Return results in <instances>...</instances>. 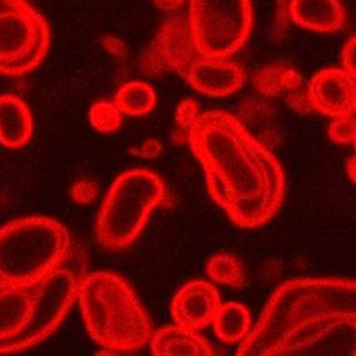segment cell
I'll return each instance as SVG.
<instances>
[{
	"instance_id": "cell-1",
	"label": "cell",
	"mask_w": 356,
	"mask_h": 356,
	"mask_svg": "<svg viewBox=\"0 0 356 356\" xmlns=\"http://www.w3.org/2000/svg\"><path fill=\"white\" fill-rule=\"evenodd\" d=\"M356 283L302 278L281 284L237 356H353Z\"/></svg>"
},
{
	"instance_id": "cell-2",
	"label": "cell",
	"mask_w": 356,
	"mask_h": 356,
	"mask_svg": "<svg viewBox=\"0 0 356 356\" xmlns=\"http://www.w3.org/2000/svg\"><path fill=\"white\" fill-rule=\"evenodd\" d=\"M209 193L233 222L254 229L282 207L286 178L278 159L225 111L201 113L188 131Z\"/></svg>"
},
{
	"instance_id": "cell-3",
	"label": "cell",
	"mask_w": 356,
	"mask_h": 356,
	"mask_svg": "<svg viewBox=\"0 0 356 356\" xmlns=\"http://www.w3.org/2000/svg\"><path fill=\"white\" fill-rule=\"evenodd\" d=\"M77 290L76 274L61 267L33 286L0 284V354L45 341L72 309Z\"/></svg>"
},
{
	"instance_id": "cell-4",
	"label": "cell",
	"mask_w": 356,
	"mask_h": 356,
	"mask_svg": "<svg viewBox=\"0 0 356 356\" xmlns=\"http://www.w3.org/2000/svg\"><path fill=\"white\" fill-rule=\"evenodd\" d=\"M77 299L89 335L108 353H134L152 338V323L120 275L93 271L79 280Z\"/></svg>"
},
{
	"instance_id": "cell-5",
	"label": "cell",
	"mask_w": 356,
	"mask_h": 356,
	"mask_svg": "<svg viewBox=\"0 0 356 356\" xmlns=\"http://www.w3.org/2000/svg\"><path fill=\"white\" fill-rule=\"evenodd\" d=\"M72 242L59 221L33 216L0 229V284L33 286L67 261Z\"/></svg>"
},
{
	"instance_id": "cell-6",
	"label": "cell",
	"mask_w": 356,
	"mask_h": 356,
	"mask_svg": "<svg viewBox=\"0 0 356 356\" xmlns=\"http://www.w3.org/2000/svg\"><path fill=\"white\" fill-rule=\"evenodd\" d=\"M168 198L163 178L148 168L122 173L111 186L99 211V243L109 250L129 248L141 234L150 213L166 204Z\"/></svg>"
},
{
	"instance_id": "cell-7",
	"label": "cell",
	"mask_w": 356,
	"mask_h": 356,
	"mask_svg": "<svg viewBox=\"0 0 356 356\" xmlns=\"http://www.w3.org/2000/svg\"><path fill=\"white\" fill-rule=\"evenodd\" d=\"M186 19L202 55L229 59L250 36L252 0H191Z\"/></svg>"
},
{
	"instance_id": "cell-8",
	"label": "cell",
	"mask_w": 356,
	"mask_h": 356,
	"mask_svg": "<svg viewBox=\"0 0 356 356\" xmlns=\"http://www.w3.org/2000/svg\"><path fill=\"white\" fill-rule=\"evenodd\" d=\"M49 26L38 10L23 0L0 14V74H30L49 49Z\"/></svg>"
},
{
	"instance_id": "cell-9",
	"label": "cell",
	"mask_w": 356,
	"mask_h": 356,
	"mask_svg": "<svg viewBox=\"0 0 356 356\" xmlns=\"http://www.w3.org/2000/svg\"><path fill=\"white\" fill-rule=\"evenodd\" d=\"M200 56L202 54L194 43L188 19L175 16L163 23L153 42L143 52L138 68L145 74L159 76L175 72L184 77Z\"/></svg>"
},
{
	"instance_id": "cell-10",
	"label": "cell",
	"mask_w": 356,
	"mask_h": 356,
	"mask_svg": "<svg viewBox=\"0 0 356 356\" xmlns=\"http://www.w3.org/2000/svg\"><path fill=\"white\" fill-rule=\"evenodd\" d=\"M306 93L312 109L331 119L355 115V77L343 68L319 71Z\"/></svg>"
},
{
	"instance_id": "cell-11",
	"label": "cell",
	"mask_w": 356,
	"mask_h": 356,
	"mask_svg": "<svg viewBox=\"0 0 356 356\" xmlns=\"http://www.w3.org/2000/svg\"><path fill=\"white\" fill-rule=\"evenodd\" d=\"M182 79L209 97H226L242 88L245 71L232 60L202 55L188 68Z\"/></svg>"
},
{
	"instance_id": "cell-12",
	"label": "cell",
	"mask_w": 356,
	"mask_h": 356,
	"mask_svg": "<svg viewBox=\"0 0 356 356\" xmlns=\"http://www.w3.org/2000/svg\"><path fill=\"white\" fill-rule=\"evenodd\" d=\"M221 306V298L213 284L193 281L179 289L172 300V316L178 326L201 331L211 325Z\"/></svg>"
},
{
	"instance_id": "cell-13",
	"label": "cell",
	"mask_w": 356,
	"mask_h": 356,
	"mask_svg": "<svg viewBox=\"0 0 356 356\" xmlns=\"http://www.w3.org/2000/svg\"><path fill=\"white\" fill-rule=\"evenodd\" d=\"M290 16L299 27L319 33L337 32L346 23L341 0H291Z\"/></svg>"
},
{
	"instance_id": "cell-14",
	"label": "cell",
	"mask_w": 356,
	"mask_h": 356,
	"mask_svg": "<svg viewBox=\"0 0 356 356\" xmlns=\"http://www.w3.org/2000/svg\"><path fill=\"white\" fill-rule=\"evenodd\" d=\"M33 134L30 108L20 97L7 93L0 96V144L6 148L24 147Z\"/></svg>"
},
{
	"instance_id": "cell-15",
	"label": "cell",
	"mask_w": 356,
	"mask_h": 356,
	"mask_svg": "<svg viewBox=\"0 0 356 356\" xmlns=\"http://www.w3.org/2000/svg\"><path fill=\"white\" fill-rule=\"evenodd\" d=\"M150 350L154 356H213L214 350L197 331L186 327L166 326L150 338Z\"/></svg>"
},
{
	"instance_id": "cell-16",
	"label": "cell",
	"mask_w": 356,
	"mask_h": 356,
	"mask_svg": "<svg viewBox=\"0 0 356 356\" xmlns=\"http://www.w3.org/2000/svg\"><path fill=\"white\" fill-rule=\"evenodd\" d=\"M216 335L225 343H239L250 332L252 316L246 306L229 302L221 305L211 322Z\"/></svg>"
},
{
	"instance_id": "cell-17",
	"label": "cell",
	"mask_w": 356,
	"mask_h": 356,
	"mask_svg": "<svg viewBox=\"0 0 356 356\" xmlns=\"http://www.w3.org/2000/svg\"><path fill=\"white\" fill-rule=\"evenodd\" d=\"M157 102L154 89L145 81H131L124 84L115 97V104L121 113L143 116L153 111Z\"/></svg>"
},
{
	"instance_id": "cell-18",
	"label": "cell",
	"mask_w": 356,
	"mask_h": 356,
	"mask_svg": "<svg viewBox=\"0 0 356 356\" xmlns=\"http://www.w3.org/2000/svg\"><path fill=\"white\" fill-rule=\"evenodd\" d=\"M302 84V77L294 70L283 65H267L259 70L254 86L265 96H275L287 90H297Z\"/></svg>"
},
{
	"instance_id": "cell-19",
	"label": "cell",
	"mask_w": 356,
	"mask_h": 356,
	"mask_svg": "<svg viewBox=\"0 0 356 356\" xmlns=\"http://www.w3.org/2000/svg\"><path fill=\"white\" fill-rule=\"evenodd\" d=\"M207 271L210 280L232 287H241L245 283V271L241 262L230 254H216L208 261Z\"/></svg>"
},
{
	"instance_id": "cell-20",
	"label": "cell",
	"mask_w": 356,
	"mask_h": 356,
	"mask_svg": "<svg viewBox=\"0 0 356 356\" xmlns=\"http://www.w3.org/2000/svg\"><path fill=\"white\" fill-rule=\"evenodd\" d=\"M89 120L95 129L109 134L115 132L121 127L122 113L115 103L100 102L96 103L89 111Z\"/></svg>"
},
{
	"instance_id": "cell-21",
	"label": "cell",
	"mask_w": 356,
	"mask_h": 356,
	"mask_svg": "<svg viewBox=\"0 0 356 356\" xmlns=\"http://www.w3.org/2000/svg\"><path fill=\"white\" fill-rule=\"evenodd\" d=\"M328 136L332 141L338 144H355L356 140V125L355 118H338L332 120L328 128Z\"/></svg>"
},
{
	"instance_id": "cell-22",
	"label": "cell",
	"mask_w": 356,
	"mask_h": 356,
	"mask_svg": "<svg viewBox=\"0 0 356 356\" xmlns=\"http://www.w3.org/2000/svg\"><path fill=\"white\" fill-rule=\"evenodd\" d=\"M200 106L192 100H184L179 106H178L177 112H176V120H177L178 125L182 129L189 131V128L193 125L194 121L200 116Z\"/></svg>"
},
{
	"instance_id": "cell-23",
	"label": "cell",
	"mask_w": 356,
	"mask_h": 356,
	"mask_svg": "<svg viewBox=\"0 0 356 356\" xmlns=\"http://www.w3.org/2000/svg\"><path fill=\"white\" fill-rule=\"evenodd\" d=\"M99 193V188L93 181L88 179H80L74 182L72 189H71V195L74 201L79 204H89L92 202L96 195Z\"/></svg>"
},
{
	"instance_id": "cell-24",
	"label": "cell",
	"mask_w": 356,
	"mask_h": 356,
	"mask_svg": "<svg viewBox=\"0 0 356 356\" xmlns=\"http://www.w3.org/2000/svg\"><path fill=\"white\" fill-rule=\"evenodd\" d=\"M355 36H351L343 48L341 64L343 70L355 77Z\"/></svg>"
},
{
	"instance_id": "cell-25",
	"label": "cell",
	"mask_w": 356,
	"mask_h": 356,
	"mask_svg": "<svg viewBox=\"0 0 356 356\" xmlns=\"http://www.w3.org/2000/svg\"><path fill=\"white\" fill-rule=\"evenodd\" d=\"M289 104L291 105L296 111L300 112V113L310 112L312 109V105L309 103V99H307V93H302V92L290 95Z\"/></svg>"
},
{
	"instance_id": "cell-26",
	"label": "cell",
	"mask_w": 356,
	"mask_h": 356,
	"mask_svg": "<svg viewBox=\"0 0 356 356\" xmlns=\"http://www.w3.org/2000/svg\"><path fill=\"white\" fill-rule=\"evenodd\" d=\"M161 149H163V145L159 141L149 140L143 145V148L140 150V156L144 157V159H152V157L159 156Z\"/></svg>"
},
{
	"instance_id": "cell-27",
	"label": "cell",
	"mask_w": 356,
	"mask_h": 356,
	"mask_svg": "<svg viewBox=\"0 0 356 356\" xmlns=\"http://www.w3.org/2000/svg\"><path fill=\"white\" fill-rule=\"evenodd\" d=\"M154 4L166 13H172L178 10L186 0H153Z\"/></svg>"
},
{
	"instance_id": "cell-28",
	"label": "cell",
	"mask_w": 356,
	"mask_h": 356,
	"mask_svg": "<svg viewBox=\"0 0 356 356\" xmlns=\"http://www.w3.org/2000/svg\"><path fill=\"white\" fill-rule=\"evenodd\" d=\"M23 0H0V14L16 7Z\"/></svg>"
},
{
	"instance_id": "cell-29",
	"label": "cell",
	"mask_w": 356,
	"mask_h": 356,
	"mask_svg": "<svg viewBox=\"0 0 356 356\" xmlns=\"http://www.w3.org/2000/svg\"><path fill=\"white\" fill-rule=\"evenodd\" d=\"M347 168H348V170H347L348 176L355 182V156L351 157V160L347 163Z\"/></svg>"
}]
</instances>
